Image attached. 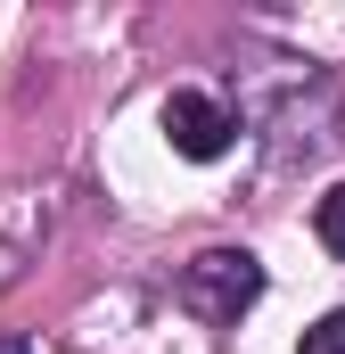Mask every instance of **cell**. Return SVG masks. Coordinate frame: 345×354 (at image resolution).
<instances>
[{
  "instance_id": "5",
  "label": "cell",
  "mask_w": 345,
  "mask_h": 354,
  "mask_svg": "<svg viewBox=\"0 0 345 354\" xmlns=\"http://www.w3.org/2000/svg\"><path fill=\"white\" fill-rule=\"evenodd\" d=\"M0 354H33V346H25V338H0Z\"/></svg>"
},
{
  "instance_id": "2",
  "label": "cell",
  "mask_w": 345,
  "mask_h": 354,
  "mask_svg": "<svg viewBox=\"0 0 345 354\" xmlns=\"http://www.w3.org/2000/svg\"><path fill=\"white\" fill-rule=\"evenodd\" d=\"M157 124H165V140L189 165H214V157H230V140H239V115H230L214 91H172L165 107H157Z\"/></svg>"
},
{
  "instance_id": "4",
  "label": "cell",
  "mask_w": 345,
  "mask_h": 354,
  "mask_svg": "<svg viewBox=\"0 0 345 354\" xmlns=\"http://www.w3.org/2000/svg\"><path fill=\"white\" fill-rule=\"evenodd\" d=\"M296 354H345V305H337V313H321V322L296 338Z\"/></svg>"
},
{
  "instance_id": "3",
  "label": "cell",
  "mask_w": 345,
  "mask_h": 354,
  "mask_svg": "<svg viewBox=\"0 0 345 354\" xmlns=\"http://www.w3.org/2000/svg\"><path fill=\"white\" fill-rule=\"evenodd\" d=\"M313 231H321V248H329V256L345 264V181L329 189V198H321V206H313Z\"/></svg>"
},
{
  "instance_id": "1",
  "label": "cell",
  "mask_w": 345,
  "mask_h": 354,
  "mask_svg": "<svg viewBox=\"0 0 345 354\" xmlns=\"http://www.w3.org/2000/svg\"><path fill=\"white\" fill-rule=\"evenodd\" d=\"M197 322H214V330H230L247 305L263 297V264L247 248H206V256H189L181 264V288H172Z\"/></svg>"
}]
</instances>
